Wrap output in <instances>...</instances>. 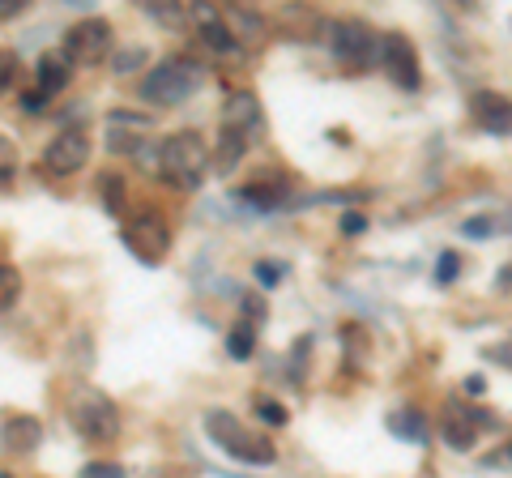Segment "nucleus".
I'll list each match as a JSON object with an SVG mask.
<instances>
[{
	"mask_svg": "<svg viewBox=\"0 0 512 478\" xmlns=\"http://www.w3.org/2000/svg\"><path fill=\"white\" fill-rule=\"evenodd\" d=\"M205 436H210L227 457L244 461V466H274L278 461V444L269 436H261V432H252V427H244L231 410L205 414Z\"/></svg>",
	"mask_w": 512,
	"mask_h": 478,
	"instance_id": "f03ea898",
	"label": "nucleus"
},
{
	"mask_svg": "<svg viewBox=\"0 0 512 478\" xmlns=\"http://www.w3.org/2000/svg\"><path fill=\"white\" fill-rule=\"evenodd\" d=\"M470 120L483 133L512 137V99L508 94H495V90H478V94H470Z\"/></svg>",
	"mask_w": 512,
	"mask_h": 478,
	"instance_id": "9b49d317",
	"label": "nucleus"
},
{
	"mask_svg": "<svg viewBox=\"0 0 512 478\" xmlns=\"http://www.w3.org/2000/svg\"><path fill=\"white\" fill-rule=\"evenodd\" d=\"M457 269H461L457 252H444V257L436 261V278H440V282H453V278H457Z\"/></svg>",
	"mask_w": 512,
	"mask_h": 478,
	"instance_id": "393cba45",
	"label": "nucleus"
},
{
	"mask_svg": "<svg viewBox=\"0 0 512 478\" xmlns=\"http://www.w3.org/2000/svg\"><path fill=\"white\" fill-rule=\"evenodd\" d=\"M487 231H491L487 218H470V222H466V235H487Z\"/></svg>",
	"mask_w": 512,
	"mask_h": 478,
	"instance_id": "c85d7f7f",
	"label": "nucleus"
},
{
	"mask_svg": "<svg viewBox=\"0 0 512 478\" xmlns=\"http://www.w3.org/2000/svg\"><path fill=\"white\" fill-rule=\"evenodd\" d=\"M384 39L372 35V26H363L359 18H338L329 26V52L342 60L346 69H367L380 56Z\"/></svg>",
	"mask_w": 512,
	"mask_h": 478,
	"instance_id": "39448f33",
	"label": "nucleus"
},
{
	"mask_svg": "<svg viewBox=\"0 0 512 478\" xmlns=\"http://www.w3.org/2000/svg\"><path fill=\"white\" fill-rule=\"evenodd\" d=\"M0 436H5L9 453H35L43 444V423L30 419V414H9L5 427H0Z\"/></svg>",
	"mask_w": 512,
	"mask_h": 478,
	"instance_id": "4468645a",
	"label": "nucleus"
},
{
	"mask_svg": "<svg viewBox=\"0 0 512 478\" xmlns=\"http://www.w3.org/2000/svg\"><path fill=\"white\" fill-rule=\"evenodd\" d=\"M137 65H146V47H124V52L116 56V73H128Z\"/></svg>",
	"mask_w": 512,
	"mask_h": 478,
	"instance_id": "b1692460",
	"label": "nucleus"
},
{
	"mask_svg": "<svg viewBox=\"0 0 512 478\" xmlns=\"http://www.w3.org/2000/svg\"><path fill=\"white\" fill-rule=\"evenodd\" d=\"M261 133V103H256L252 90H231L227 103H222V137L244 141Z\"/></svg>",
	"mask_w": 512,
	"mask_h": 478,
	"instance_id": "1a4fd4ad",
	"label": "nucleus"
},
{
	"mask_svg": "<svg viewBox=\"0 0 512 478\" xmlns=\"http://www.w3.org/2000/svg\"><path fill=\"white\" fill-rule=\"evenodd\" d=\"M64 410H69V423L94 444H111L120 436V410L103 389L73 385L69 397H64Z\"/></svg>",
	"mask_w": 512,
	"mask_h": 478,
	"instance_id": "7ed1b4c3",
	"label": "nucleus"
},
{
	"mask_svg": "<svg viewBox=\"0 0 512 478\" xmlns=\"http://www.w3.org/2000/svg\"><path fill=\"white\" fill-rule=\"evenodd\" d=\"M188 22L201 30V39L210 43L214 52H227V56L239 52V35L231 30V22H227V13H222V9H214V5H188Z\"/></svg>",
	"mask_w": 512,
	"mask_h": 478,
	"instance_id": "f8f14e48",
	"label": "nucleus"
},
{
	"mask_svg": "<svg viewBox=\"0 0 512 478\" xmlns=\"http://www.w3.org/2000/svg\"><path fill=\"white\" fill-rule=\"evenodd\" d=\"M158 175L171 184V188H201V180L210 175V146L197 137V133H175L163 141L158 150Z\"/></svg>",
	"mask_w": 512,
	"mask_h": 478,
	"instance_id": "20e7f679",
	"label": "nucleus"
},
{
	"mask_svg": "<svg viewBox=\"0 0 512 478\" xmlns=\"http://www.w3.org/2000/svg\"><path fill=\"white\" fill-rule=\"evenodd\" d=\"M73 60L64 56V52H43L39 56V65H35V90L47 94V99H56V94L69 86V77H73Z\"/></svg>",
	"mask_w": 512,
	"mask_h": 478,
	"instance_id": "ddd939ff",
	"label": "nucleus"
},
{
	"mask_svg": "<svg viewBox=\"0 0 512 478\" xmlns=\"http://www.w3.org/2000/svg\"><path fill=\"white\" fill-rule=\"evenodd\" d=\"M107 52H111V26L103 18H86L64 35V56L73 65H99V60H107Z\"/></svg>",
	"mask_w": 512,
	"mask_h": 478,
	"instance_id": "0eeeda50",
	"label": "nucleus"
},
{
	"mask_svg": "<svg viewBox=\"0 0 512 478\" xmlns=\"http://www.w3.org/2000/svg\"><path fill=\"white\" fill-rule=\"evenodd\" d=\"M252 342H256L252 325H248V321H244V325H235V329L227 333V350H231V359H248V355H252Z\"/></svg>",
	"mask_w": 512,
	"mask_h": 478,
	"instance_id": "6ab92c4d",
	"label": "nucleus"
},
{
	"mask_svg": "<svg viewBox=\"0 0 512 478\" xmlns=\"http://www.w3.org/2000/svg\"><path fill=\"white\" fill-rule=\"evenodd\" d=\"M342 231H346V235H363V231H367V218L355 214V210H346V214H342Z\"/></svg>",
	"mask_w": 512,
	"mask_h": 478,
	"instance_id": "cd10ccee",
	"label": "nucleus"
},
{
	"mask_svg": "<svg viewBox=\"0 0 512 478\" xmlns=\"http://www.w3.org/2000/svg\"><path fill=\"white\" fill-rule=\"evenodd\" d=\"M256 278H261V286H278V278H282V265H274V261H261V265H256Z\"/></svg>",
	"mask_w": 512,
	"mask_h": 478,
	"instance_id": "bb28decb",
	"label": "nucleus"
},
{
	"mask_svg": "<svg viewBox=\"0 0 512 478\" xmlns=\"http://www.w3.org/2000/svg\"><path fill=\"white\" fill-rule=\"evenodd\" d=\"M380 60H384V73H389L402 90H419L423 86V77H419V52H414V43L406 35H384Z\"/></svg>",
	"mask_w": 512,
	"mask_h": 478,
	"instance_id": "9d476101",
	"label": "nucleus"
},
{
	"mask_svg": "<svg viewBox=\"0 0 512 478\" xmlns=\"http://www.w3.org/2000/svg\"><path fill=\"white\" fill-rule=\"evenodd\" d=\"M9 86H13V56L5 52V90H9Z\"/></svg>",
	"mask_w": 512,
	"mask_h": 478,
	"instance_id": "7c9ffc66",
	"label": "nucleus"
},
{
	"mask_svg": "<svg viewBox=\"0 0 512 478\" xmlns=\"http://www.w3.org/2000/svg\"><path fill=\"white\" fill-rule=\"evenodd\" d=\"M18 291H22V282H18V269H13V265H5V269H0V304H5V308H13V304H18Z\"/></svg>",
	"mask_w": 512,
	"mask_h": 478,
	"instance_id": "4be33fe9",
	"label": "nucleus"
},
{
	"mask_svg": "<svg viewBox=\"0 0 512 478\" xmlns=\"http://www.w3.org/2000/svg\"><path fill=\"white\" fill-rule=\"evenodd\" d=\"M103 205H107V214H124V180H120V175H103Z\"/></svg>",
	"mask_w": 512,
	"mask_h": 478,
	"instance_id": "aec40b11",
	"label": "nucleus"
},
{
	"mask_svg": "<svg viewBox=\"0 0 512 478\" xmlns=\"http://www.w3.org/2000/svg\"><path fill=\"white\" fill-rule=\"evenodd\" d=\"M239 197L252 201V205H261V210H274V205H282V197H286V184L282 180H261V184L244 188Z\"/></svg>",
	"mask_w": 512,
	"mask_h": 478,
	"instance_id": "f3484780",
	"label": "nucleus"
},
{
	"mask_svg": "<svg viewBox=\"0 0 512 478\" xmlns=\"http://www.w3.org/2000/svg\"><path fill=\"white\" fill-rule=\"evenodd\" d=\"M90 158V137L86 129H60L52 146L43 150V171L47 175H77Z\"/></svg>",
	"mask_w": 512,
	"mask_h": 478,
	"instance_id": "6e6552de",
	"label": "nucleus"
},
{
	"mask_svg": "<svg viewBox=\"0 0 512 478\" xmlns=\"http://www.w3.org/2000/svg\"><path fill=\"white\" fill-rule=\"evenodd\" d=\"M504 457H508V461H512V444H508V453H504Z\"/></svg>",
	"mask_w": 512,
	"mask_h": 478,
	"instance_id": "2f4dec72",
	"label": "nucleus"
},
{
	"mask_svg": "<svg viewBox=\"0 0 512 478\" xmlns=\"http://www.w3.org/2000/svg\"><path fill=\"white\" fill-rule=\"evenodd\" d=\"M124 244H128V252H133L137 261L158 265L171 252V227L154 210H137V214H128V222H124Z\"/></svg>",
	"mask_w": 512,
	"mask_h": 478,
	"instance_id": "423d86ee",
	"label": "nucleus"
},
{
	"mask_svg": "<svg viewBox=\"0 0 512 478\" xmlns=\"http://www.w3.org/2000/svg\"><path fill=\"white\" fill-rule=\"evenodd\" d=\"M483 423H491V419H483V414H466V410H461V414H448V419H444V440H448V449H470V444L478 440V427H483Z\"/></svg>",
	"mask_w": 512,
	"mask_h": 478,
	"instance_id": "2eb2a0df",
	"label": "nucleus"
},
{
	"mask_svg": "<svg viewBox=\"0 0 512 478\" xmlns=\"http://www.w3.org/2000/svg\"><path fill=\"white\" fill-rule=\"evenodd\" d=\"M13 13H22V5L18 0H5V5H0V18H13Z\"/></svg>",
	"mask_w": 512,
	"mask_h": 478,
	"instance_id": "c756f323",
	"label": "nucleus"
},
{
	"mask_svg": "<svg viewBox=\"0 0 512 478\" xmlns=\"http://www.w3.org/2000/svg\"><path fill=\"white\" fill-rule=\"evenodd\" d=\"M389 432L402 436V440H427V414L414 410V406L397 410V414H389Z\"/></svg>",
	"mask_w": 512,
	"mask_h": 478,
	"instance_id": "dca6fc26",
	"label": "nucleus"
},
{
	"mask_svg": "<svg viewBox=\"0 0 512 478\" xmlns=\"http://www.w3.org/2000/svg\"><path fill=\"white\" fill-rule=\"evenodd\" d=\"M0 478H13V474H0Z\"/></svg>",
	"mask_w": 512,
	"mask_h": 478,
	"instance_id": "473e14b6",
	"label": "nucleus"
},
{
	"mask_svg": "<svg viewBox=\"0 0 512 478\" xmlns=\"http://www.w3.org/2000/svg\"><path fill=\"white\" fill-rule=\"evenodd\" d=\"M205 86V65L192 56H167L146 73L141 82V99L154 107H180Z\"/></svg>",
	"mask_w": 512,
	"mask_h": 478,
	"instance_id": "f257e3e1",
	"label": "nucleus"
},
{
	"mask_svg": "<svg viewBox=\"0 0 512 478\" xmlns=\"http://www.w3.org/2000/svg\"><path fill=\"white\" fill-rule=\"evenodd\" d=\"M22 107L30 111V116H39V111L52 107V99H47V94H39V90H26V94H22Z\"/></svg>",
	"mask_w": 512,
	"mask_h": 478,
	"instance_id": "a878e982",
	"label": "nucleus"
},
{
	"mask_svg": "<svg viewBox=\"0 0 512 478\" xmlns=\"http://www.w3.org/2000/svg\"><path fill=\"white\" fill-rule=\"evenodd\" d=\"M82 478H124V466H116V461H86Z\"/></svg>",
	"mask_w": 512,
	"mask_h": 478,
	"instance_id": "5701e85b",
	"label": "nucleus"
},
{
	"mask_svg": "<svg viewBox=\"0 0 512 478\" xmlns=\"http://www.w3.org/2000/svg\"><path fill=\"white\" fill-rule=\"evenodd\" d=\"M256 419L261 423H269V427H282L286 423V406L282 402H274V397H256Z\"/></svg>",
	"mask_w": 512,
	"mask_h": 478,
	"instance_id": "412c9836",
	"label": "nucleus"
},
{
	"mask_svg": "<svg viewBox=\"0 0 512 478\" xmlns=\"http://www.w3.org/2000/svg\"><path fill=\"white\" fill-rule=\"evenodd\" d=\"M227 22H235L239 30H244V43H261V35H265V22L256 18V13H248V9H227Z\"/></svg>",
	"mask_w": 512,
	"mask_h": 478,
	"instance_id": "a211bd4d",
	"label": "nucleus"
}]
</instances>
